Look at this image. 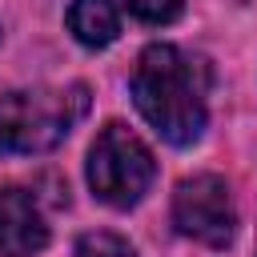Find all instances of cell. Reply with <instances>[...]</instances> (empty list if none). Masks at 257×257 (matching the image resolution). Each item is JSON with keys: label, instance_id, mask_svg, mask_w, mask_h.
<instances>
[{"label": "cell", "instance_id": "obj_1", "mask_svg": "<svg viewBox=\"0 0 257 257\" xmlns=\"http://www.w3.org/2000/svg\"><path fill=\"white\" fill-rule=\"evenodd\" d=\"M205 88L209 68L177 44H149L133 68V104L165 137L185 149L205 133Z\"/></svg>", "mask_w": 257, "mask_h": 257}, {"label": "cell", "instance_id": "obj_2", "mask_svg": "<svg viewBox=\"0 0 257 257\" xmlns=\"http://www.w3.org/2000/svg\"><path fill=\"white\" fill-rule=\"evenodd\" d=\"M88 112V88H24L0 96V120L8 153H48L56 149Z\"/></svg>", "mask_w": 257, "mask_h": 257}, {"label": "cell", "instance_id": "obj_3", "mask_svg": "<svg viewBox=\"0 0 257 257\" xmlns=\"http://www.w3.org/2000/svg\"><path fill=\"white\" fill-rule=\"evenodd\" d=\"M157 181L149 145L120 120H108L88 149V185L108 209H133Z\"/></svg>", "mask_w": 257, "mask_h": 257}, {"label": "cell", "instance_id": "obj_4", "mask_svg": "<svg viewBox=\"0 0 257 257\" xmlns=\"http://www.w3.org/2000/svg\"><path fill=\"white\" fill-rule=\"evenodd\" d=\"M173 225H177V233H185L209 249H225L237 229L229 185L213 173L185 177L173 193Z\"/></svg>", "mask_w": 257, "mask_h": 257}, {"label": "cell", "instance_id": "obj_5", "mask_svg": "<svg viewBox=\"0 0 257 257\" xmlns=\"http://www.w3.org/2000/svg\"><path fill=\"white\" fill-rule=\"evenodd\" d=\"M48 245V225L36 209V197L8 185L0 189V253L4 257H32Z\"/></svg>", "mask_w": 257, "mask_h": 257}, {"label": "cell", "instance_id": "obj_6", "mask_svg": "<svg viewBox=\"0 0 257 257\" xmlns=\"http://www.w3.org/2000/svg\"><path fill=\"white\" fill-rule=\"evenodd\" d=\"M64 20H68V32L84 48H108L120 32V16L112 0H72Z\"/></svg>", "mask_w": 257, "mask_h": 257}, {"label": "cell", "instance_id": "obj_7", "mask_svg": "<svg viewBox=\"0 0 257 257\" xmlns=\"http://www.w3.org/2000/svg\"><path fill=\"white\" fill-rule=\"evenodd\" d=\"M76 257H137V249L108 229H92L76 241Z\"/></svg>", "mask_w": 257, "mask_h": 257}, {"label": "cell", "instance_id": "obj_8", "mask_svg": "<svg viewBox=\"0 0 257 257\" xmlns=\"http://www.w3.org/2000/svg\"><path fill=\"white\" fill-rule=\"evenodd\" d=\"M124 8L145 24H169V20L181 16L185 0H124Z\"/></svg>", "mask_w": 257, "mask_h": 257}, {"label": "cell", "instance_id": "obj_9", "mask_svg": "<svg viewBox=\"0 0 257 257\" xmlns=\"http://www.w3.org/2000/svg\"><path fill=\"white\" fill-rule=\"evenodd\" d=\"M0 153H8V137H4V120H0Z\"/></svg>", "mask_w": 257, "mask_h": 257}]
</instances>
